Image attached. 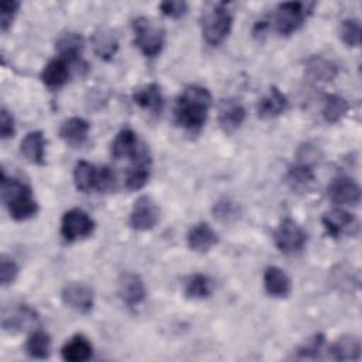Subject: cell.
<instances>
[{
  "label": "cell",
  "mask_w": 362,
  "mask_h": 362,
  "mask_svg": "<svg viewBox=\"0 0 362 362\" xmlns=\"http://www.w3.org/2000/svg\"><path fill=\"white\" fill-rule=\"evenodd\" d=\"M288 107L286 95L276 86H272L269 92L257 103V116L260 119H274L283 115Z\"/></svg>",
  "instance_id": "cell-18"
},
{
  "label": "cell",
  "mask_w": 362,
  "mask_h": 362,
  "mask_svg": "<svg viewBox=\"0 0 362 362\" xmlns=\"http://www.w3.org/2000/svg\"><path fill=\"white\" fill-rule=\"evenodd\" d=\"M61 298L66 307L81 314H88L92 311L95 304L92 288L83 283L66 284L61 291Z\"/></svg>",
  "instance_id": "cell-11"
},
{
  "label": "cell",
  "mask_w": 362,
  "mask_h": 362,
  "mask_svg": "<svg viewBox=\"0 0 362 362\" xmlns=\"http://www.w3.org/2000/svg\"><path fill=\"white\" fill-rule=\"evenodd\" d=\"M274 245L283 255H297L300 253L307 243V233L291 218H284L273 233Z\"/></svg>",
  "instance_id": "cell-6"
},
{
  "label": "cell",
  "mask_w": 362,
  "mask_h": 362,
  "mask_svg": "<svg viewBox=\"0 0 362 362\" xmlns=\"http://www.w3.org/2000/svg\"><path fill=\"white\" fill-rule=\"evenodd\" d=\"M341 38L346 47H358L361 42V24L355 18H346L341 24Z\"/></svg>",
  "instance_id": "cell-35"
},
{
  "label": "cell",
  "mask_w": 362,
  "mask_h": 362,
  "mask_svg": "<svg viewBox=\"0 0 362 362\" xmlns=\"http://www.w3.org/2000/svg\"><path fill=\"white\" fill-rule=\"evenodd\" d=\"M324 335L322 334H315L311 338L305 339L303 345L297 348V356L301 359H315L320 356V352L324 345Z\"/></svg>",
  "instance_id": "cell-36"
},
{
  "label": "cell",
  "mask_w": 362,
  "mask_h": 362,
  "mask_svg": "<svg viewBox=\"0 0 362 362\" xmlns=\"http://www.w3.org/2000/svg\"><path fill=\"white\" fill-rule=\"evenodd\" d=\"M160 219V209L150 197H140L134 201L129 215V225L132 229L146 232L153 229Z\"/></svg>",
  "instance_id": "cell-9"
},
{
  "label": "cell",
  "mask_w": 362,
  "mask_h": 362,
  "mask_svg": "<svg viewBox=\"0 0 362 362\" xmlns=\"http://www.w3.org/2000/svg\"><path fill=\"white\" fill-rule=\"evenodd\" d=\"M93 230L95 221L83 209L72 208L61 218V236L69 243L90 236Z\"/></svg>",
  "instance_id": "cell-7"
},
{
  "label": "cell",
  "mask_w": 362,
  "mask_h": 362,
  "mask_svg": "<svg viewBox=\"0 0 362 362\" xmlns=\"http://www.w3.org/2000/svg\"><path fill=\"white\" fill-rule=\"evenodd\" d=\"M187 243L192 252L206 253L218 243V235L208 223L199 222L188 230Z\"/></svg>",
  "instance_id": "cell-17"
},
{
  "label": "cell",
  "mask_w": 362,
  "mask_h": 362,
  "mask_svg": "<svg viewBox=\"0 0 362 362\" xmlns=\"http://www.w3.org/2000/svg\"><path fill=\"white\" fill-rule=\"evenodd\" d=\"M212 214L218 221L229 223V222H233L235 219H238L240 211H239V206L236 205V202L230 201L229 198H222V199L216 201V204L214 205Z\"/></svg>",
  "instance_id": "cell-34"
},
{
  "label": "cell",
  "mask_w": 362,
  "mask_h": 362,
  "mask_svg": "<svg viewBox=\"0 0 362 362\" xmlns=\"http://www.w3.org/2000/svg\"><path fill=\"white\" fill-rule=\"evenodd\" d=\"M18 264L8 256L3 255L1 256V260H0V281H1V286L6 287L8 284H11L17 276H18Z\"/></svg>",
  "instance_id": "cell-37"
},
{
  "label": "cell",
  "mask_w": 362,
  "mask_h": 362,
  "mask_svg": "<svg viewBox=\"0 0 362 362\" xmlns=\"http://www.w3.org/2000/svg\"><path fill=\"white\" fill-rule=\"evenodd\" d=\"M14 133H16L14 117L6 107H3L0 112V137L1 140H7L13 137Z\"/></svg>",
  "instance_id": "cell-41"
},
{
  "label": "cell",
  "mask_w": 362,
  "mask_h": 362,
  "mask_svg": "<svg viewBox=\"0 0 362 362\" xmlns=\"http://www.w3.org/2000/svg\"><path fill=\"white\" fill-rule=\"evenodd\" d=\"M132 98L139 107L153 115H160L164 107V98H163L161 88L154 82L136 89Z\"/></svg>",
  "instance_id": "cell-19"
},
{
  "label": "cell",
  "mask_w": 362,
  "mask_h": 362,
  "mask_svg": "<svg viewBox=\"0 0 362 362\" xmlns=\"http://www.w3.org/2000/svg\"><path fill=\"white\" fill-rule=\"evenodd\" d=\"M1 199L14 221H27L38 212L31 187L21 180L7 177L4 170L1 171Z\"/></svg>",
  "instance_id": "cell-2"
},
{
  "label": "cell",
  "mask_w": 362,
  "mask_h": 362,
  "mask_svg": "<svg viewBox=\"0 0 362 362\" xmlns=\"http://www.w3.org/2000/svg\"><path fill=\"white\" fill-rule=\"evenodd\" d=\"M18 8H20V1H16V0L1 1V4H0V28L3 33H6L10 28Z\"/></svg>",
  "instance_id": "cell-39"
},
{
  "label": "cell",
  "mask_w": 362,
  "mask_h": 362,
  "mask_svg": "<svg viewBox=\"0 0 362 362\" xmlns=\"http://www.w3.org/2000/svg\"><path fill=\"white\" fill-rule=\"evenodd\" d=\"M140 146L141 143L139 141L137 134L130 127H124L113 139L110 146V154L115 160H122V158L132 160L139 151Z\"/></svg>",
  "instance_id": "cell-22"
},
{
  "label": "cell",
  "mask_w": 362,
  "mask_h": 362,
  "mask_svg": "<svg viewBox=\"0 0 362 362\" xmlns=\"http://www.w3.org/2000/svg\"><path fill=\"white\" fill-rule=\"evenodd\" d=\"M83 37L75 31L62 33L55 41V49L59 58L66 59L69 64L81 65V55L83 51Z\"/></svg>",
  "instance_id": "cell-16"
},
{
  "label": "cell",
  "mask_w": 362,
  "mask_h": 362,
  "mask_svg": "<svg viewBox=\"0 0 362 362\" xmlns=\"http://www.w3.org/2000/svg\"><path fill=\"white\" fill-rule=\"evenodd\" d=\"M233 24L228 3H215L201 14V31L206 44L215 47L225 41Z\"/></svg>",
  "instance_id": "cell-3"
},
{
  "label": "cell",
  "mask_w": 362,
  "mask_h": 362,
  "mask_svg": "<svg viewBox=\"0 0 362 362\" xmlns=\"http://www.w3.org/2000/svg\"><path fill=\"white\" fill-rule=\"evenodd\" d=\"M246 119V109L243 103L235 98H229L221 102L218 110V123L225 133H233L238 130Z\"/></svg>",
  "instance_id": "cell-13"
},
{
  "label": "cell",
  "mask_w": 362,
  "mask_h": 362,
  "mask_svg": "<svg viewBox=\"0 0 362 362\" xmlns=\"http://www.w3.org/2000/svg\"><path fill=\"white\" fill-rule=\"evenodd\" d=\"M286 178H287V184L293 191L305 192L313 187L315 181V174L311 165L297 161L296 164L288 167Z\"/></svg>",
  "instance_id": "cell-27"
},
{
  "label": "cell",
  "mask_w": 362,
  "mask_h": 362,
  "mask_svg": "<svg viewBox=\"0 0 362 362\" xmlns=\"http://www.w3.org/2000/svg\"><path fill=\"white\" fill-rule=\"evenodd\" d=\"M263 286L266 293L274 298H286L291 291L288 276L277 266H269L263 274Z\"/></svg>",
  "instance_id": "cell-20"
},
{
  "label": "cell",
  "mask_w": 362,
  "mask_h": 362,
  "mask_svg": "<svg viewBox=\"0 0 362 362\" xmlns=\"http://www.w3.org/2000/svg\"><path fill=\"white\" fill-rule=\"evenodd\" d=\"M71 78V64L64 58L51 59L41 72V81L49 89L64 86Z\"/></svg>",
  "instance_id": "cell-21"
},
{
  "label": "cell",
  "mask_w": 362,
  "mask_h": 362,
  "mask_svg": "<svg viewBox=\"0 0 362 362\" xmlns=\"http://www.w3.org/2000/svg\"><path fill=\"white\" fill-rule=\"evenodd\" d=\"M338 74V66L322 57H311L305 62V75L315 82L332 81Z\"/></svg>",
  "instance_id": "cell-28"
},
{
  "label": "cell",
  "mask_w": 362,
  "mask_h": 362,
  "mask_svg": "<svg viewBox=\"0 0 362 362\" xmlns=\"http://www.w3.org/2000/svg\"><path fill=\"white\" fill-rule=\"evenodd\" d=\"M89 123L78 116L66 119L59 127L61 139L69 146H81L86 141L89 134Z\"/></svg>",
  "instance_id": "cell-25"
},
{
  "label": "cell",
  "mask_w": 362,
  "mask_h": 362,
  "mask_svg": "<svg viewBox=\"0 0 362 362\" xmlns=\"http://www.w3.org/2000/svg\"><path fill=\"white\" fill-rule=\"evenodd\" d=\"M160 10L165 17L170 18H181L188 11V4L185 1H177V0H167L160 3Z\"/></svg>",
  "instance_id": "cell-40"
},
{
  "label": "cell",
  "mask_w": 362,
  "mask_h": 362,
  "mask_svg": "<svg viewBox=\"0 0 362 362\" xmlns=\"http://www.w3.org/2000/svg\"><path fill=\"white\" fill-rule=\"evenodd\" d=\"M115 187H116V177H115L113 171L107 165L98 168L95 189H98L99 192L107 194V192H112L115 189Z\"/></svg>",
  "instance_id": "cell-38"
},
{
  "label": "cell",
  "mask_w": 362,
  "mask_h": 362,
  "mask_svg": "<svg viewBox=\"0 0 362 362\" xmlns=\"http://www.w3.org/2000/svg\"><path fill=\"white\" fill-rule=\"evenodd\" d=\"M92 45L95 54L103 61H110L119 49V41L116 35L107 28H99L95 31L92 37Z\"/></svg>",
  "instance_id": "cell-29"
},
{
  "label": "cell",
  "mask_w": 362,
  "mask_h": 362,
  "mask_svg": "<svg viewBox=\"0 0 362 362\" xmlns=\"http://www.w3.org/2000/svg\"><path fill=\"white\" fill-rule=\"evenodd\" d=\"M51 352V338L45 331L33 329L25 341V354L34 359H45Z\"/></svg>",
  "instance_id": "cell-32"
},
{
  "label": "cell",
  "mask_w": 362,
  "mask_h": 362,
  "mask_svg": "<svg viewBox=\"0 0 362 362\" xmlns=\"http://www.w3.org/2000/svg\"><path fill=\"white\" fill-rule=\"evenodd\" d=\"M320 157V153H318V148L313 144H303L300 148H298V153H297V158H298V163H303V164H308L313 167V164L317 161V158Z\"/></svg>",
  "instance_id": "cell-42"
},
{
  "label": "cell",
  "mask_w": 362,
  "mask_h": 362,
  "mask_svg": "<svg viewBox=\"0 0 362 362\" xmlns=\"http://www.w3.org/2000/svg\"><path fill=\"white\" fill-rule=\"evenodd\" d=\"M328 195L339 206H356L361 201V187L349 177H338L329 184Z\"/></svg>",
  "instance_id": "cell-12"
},
{
  "label": "cell",
  "mask_w": 362,
  "mask_h": 362,
  "mask_svg": "<svg viewBox=\"0 0 362 362\" xmlns=\"http://www.w3.org/2000/svg\"><path fill=\"white\" fill-rule=\"evenodd\" d=\"M20 151L31 164L42 165L45 163V137L42 132L34 130L27 133L20 143Z\"/></svg>",
  "instance_id": "cell-23"
},
{
  "label": "cell",
  "mask_w": 362,
  "mask_h": 362,
  "mask_svg": "<svg viewBox=\"0 0 362 362\" xmlns=\"http://www.w3.org/2000/svg\"><path fill=\"white\" fill-rule=\"evenodd\" d=\"M93 346L90 341L78 334L69 338L61 348V356L66 362H85L92 358Z\"/></svg>",
  "instance_id": "cell-24"
},
{
  "label": "cell",
  "mask_w": 362,
  "mask_h": 362,
  "mask_svg": "<svg viewBox=\"0 0 362 362\" xmlns=\"http://www.w3.org/2000/svg\"><path fill=\"white\" fill-rule=\"evenodd\" d=\"M132 28L134 34V45L144 57L154 58L163 51L165 33L153 20L143 16L137 17L133 20Z\"/></svg>",
  "instance_id": "cell-4"
},
{
  "label": "cell",
  "mask_w": 362,
  "mask_h": 362,
  "mask_svg": "<svg viewBox=\"0 0 362 362\" xmlns=\"http://www.w3.org/2000/svg\"><path fill=\"white\" fill-rule=\"evenodd\" d=\"M314 3L287 1L280 3L273 16V24L280 35L288 37L294 34L313 13Z\"/></svg>",
  "instance_id": "cell-5"
},
{
  "label": "cell",
  "mask_w": 362,
  "mask_h": 362,
  "mask_svg": "<svg viewBox=\"0 0 362 362\" xmlns=\"http://www.w3.org/2000/svg\"><path fill=\"white\" fill-rule=\"evenodd\" d=\"M211 106V92L201 85H189L175 100L174 120L188 132H198L205 124Z\"/></svg>",
  "instance_id": "cell-1"
},
{
  "label": "cell",
  "mask_w": 362,
  "mask_h": 362,
  "mask_svg": "<svg viewBox=\"0 0 362 362\" xmlns=\"http://www.w3.org/2000/svg\"><path fill=\"white\" fill-rule=\"evenodd\" d=\"M184 294L189 300H204L212 294V280L206 274H191L184 283Z\"/></svg>",
  "instance_id": "cell-31"
},
{
  "label": "cell",
  "mask_w": 362,
  "mask_h": 362,
  "mask_svg": "<svg viewBox=\"0 0 362 362\" xmlns=\"http://www.w3.org/2000/svg\"><path fill=\"white\" fill-rule=\"evenodd\" d=\"M349 107V102L345 98L334 93H327L322 98L321 113L327 123H338L348 113Z\"/></svg>",
  "instance_id": "cell-30"
},
{
  "label": "cell",
  "mask_w": 362,
  "mask_h": 362,
  "mask_svg": "<svg viewBox=\"0 0 362 362\" xmlns=\"http://www.w3.org/2000/svg\"><path fill=\"white\" fill-rule=\"evenodd\" d=\"M151 174V154L148 148L141 143L139 151L132 158V164L126 174V187L130 191L141 189L150 180Z\"/></svg>",
  "instance_id": "cell-10"
},
{
  "label": "cell",
  "mask_w": 362,
  "mask_h": 362,
  "mask_svg": "<svg viewBox=\"0 0 362 362\" xmlns=\"http://www.w3.org/2000/svg\"><path fill=\"white\" fill-rule=\"evenodd\" d=\"M38 321L40 318L34 308L27 304H18L3 311L1 327L8 334H18L35 329Z\"/></svg>",
  "instance_id": "cell-8"
},
{
  "label": "cell",
  "mask_w": 362,
  "mask_h": 362,
  "mask_svg": "<svg viewBox=\"0 0 362 362\" xmlns=\"http://www.w3.org/2000/svg\"><path fill=\"white\" fill-rule=\"evenodd\" d=\"M321 221L327 235L334 239H338L356 228L355 216L342 208H334L329 212H325Z\"/></svg>",
  "instance_id": "cell-14"
},
{
  "label": "cell",
  "mask_w": 362,
  "mask_h": 362,
  "mask_svg": "<svg viewBox=\"0 0 362 362\" xmlns=\"http://www.w3.org/2000/svg\"><path fill=\"white\" fill-rule=\"evenodd\" d=\"M119 297L129 307L139 305L146 298V286L141 277L136 273H123L117 283Z\"/></svg>",
  "instance_id": "cell-15"
},
{
  "label": "cell",
  "mask_w": 362,
  "mask_h": 362,
  "mask_svg": "<svg viewBox=\"0 0 362 362\" xmlns=\"http://www.w3.org/2000/svg\"><path fill=\"white\" fill-rule=\"evenodd\" d=\"M96 175H98V168L93 164L85 160L78 161L74 167V184L76 189L81 192H89L90 189H93L96 182Z\"/></svg>",
  "instance_id": "cell-33"
},
{
  "label": "cell",
  "mask_w": 362,
  "mask_h": 362,
  "mask_svg": "<svg viewBox=\"0 0 362 362\" xmlns=\"http://www.w3.org/2000/svg\"><path fill=\"white\" fill-rule=\"evenodd\" d=\"M361 351V339L356 335H342L329 348L331 358L335 361H358Z\"/></svg>",
  "instance_id": "cell-26"
}]
</instances>
